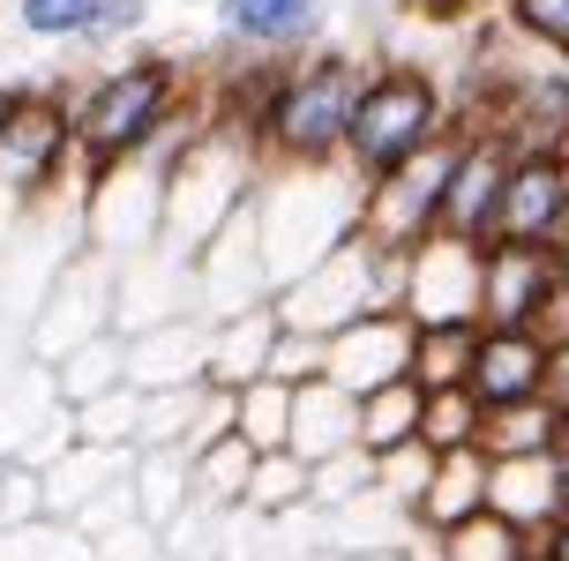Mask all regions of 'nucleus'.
<instances>
[{
    "instance_id": "39",
    "label": "nucleus",
    "mask_w": 569,
    "mask_h": 561,
    "mask_svg": "<svg viewBox=\"0 0 569 561\" xmlns=\"http://www.w3.org/2000/svg\"><path fill=\"white\" fill-rule=\"evenodd\" d=\"M525 330L540 337L547 352H569V270L562 262H555V278H547V292H540V308H532Z\"/></svg>"
},
{
    "instance_id": "11",
    "label": "nucleus",
    "mask_w": 569,
    "mask_h": 561,
    "mask_svg": "<svg viewBox=\"0 0 569 561\" xmlns=\"http://www.w3.org/2000/svg\"><path fill=\"white\" fill-rule=\"evenodd\" d=\"M502 180H510V142L487 136V128L457 136V158H450V180H442V218H435V232L487 248V240H495V210H502Z\"/></svg>"
},
{
    "instance_id": "29",
    "label": "nucleus",
    "mask_w": 569,
    "mask_h": 561,
    "mask_svg": "<svg viewBox=\"0 0 569 561\" xmlns=\"http://www.w3.org/2000/svg\"><path fill=\"white\" fill-rule=\"evenodd\" d=\"M442 561H540V532L480 509V517H465V524L442 532Z\"/></svg>"
},
{
    "instance_id": "13",
    "label": "nucleus",
    "mask_w": 569,
    "mask_h": 561,
    "mask_svg": "<svg viewBox=\"0 0 569 561\" xmlns=\"http://www.w3.org/2000/svg\"><path fill=\"white\" fill-rule=\"evenodd\" d=\"M465 390L480 397V412L495 404H525V397H555V352L532 330H487L472 337V367H465Z\"/></svg>"
},
{
    "instance_id": "10",
    "label": "nucleus",
    "mask_w": 569,
    "mask_h": 561,
    "mask_svg": "<svg viewBox=\"0 0 569 561\" xmlns=\"http://www.w3.org/2000/svg\"><path fill=\"white\" fill-rule=\"evenodd\" d=\"M398 314H412V322H480V248L450 240V232H427L420 248L405 254Z\"/></svg>"
},
{
    "instance_id": "33",
    "label": "nucleus",
    "mask_w": 569,
    "mask_h": 561,
    "mask_svg": "<svg viewBox=\"0 0 569 561\" xmlns=\"http://www.w3.org/2000/svg\"><path fill=\"white\" fill-rule=\"evenodd\" d=\"M495 8L532 60H569V0H495Z\"/></svg>"
},
{
    "instance_id": "16",
    "label": "nucleus",
    "mask_w": 569,
    "mask_h": 561,
    "mask_svg": "<svg viewBox=\"0 0 569 561\" xmlns=\"http://www.w3.org/2000/svg\"><path fill=\"white\" fill-rule=\"evenodd\" d=\"M202 360H210V322L202 314L128 330V390H188V382H202Z\"/></svg>"
},
{
    "instance_id": "15",
    "label": "nucleus",
    "mask_w": 569,
    "mask_h": 561,
    "mask_svg": "<svg viewBox=\"0 0 569 561\" xmlns=\"http://www.w3.org/2000/svg\"><path fill=\"white\" fill-rule=\"evenodd\" d=\"M562 196H569V150H510L495 240H532V248H540L555 210H562Z\"/></svg>"
},
{
    "instance_id": "46",
    "label": "nucleus",
    "mask_w": 569,
    "mask_h": 561,
    "mask_svg": "<svg viewBox=\"0 0 569 561\" xmlns=\"http://www.w3.org/2000/svg\"><path fill=\"white\" fill-rule=\"evenodd\" d=\"M487 8H495V0H487Z\"/></svg>"
},
{
    "instance_id": "28",
    "label": "nucleus",
    "mask_w": 569,
    "mask_h": 561,
    "mask_svg": "<svg viewBox=\"0 0 569 561\" xmlns=\"http://www.w3.org/2000/svg\"><path fill=\"white\" fill-rule=\"evenodd\" d=\"M487 457H555V397H525V404H495L480 420Z\"/></svg>"
},
{
    "instance_id": "34",
    "label": "nucleus",
    "mask_w": 569,
    "mask_h": 561,
    "mask_svg": "<svg viewBox=\"0 0 569 561\" xmlns=\"http://www.w3.org/2000/svg\"><path fill=\"white\" fill-rule=\"evenodd\" d=\"M136 412H142V390H128V382L90 397V404H68V420H76L83 442H120V449H136Z\"/></svg>"
},
{
    "instance_id": "19",
    "label": "nucleus",
    "mask_w": 569,
    "mask_h": 561,
    "mask_svg": "<svg viewBox=\"0 0 569 561\" xmlns=\"http://www.w3.org/2000/svg\"><path fill=\"white\" fill-rule=\"evenodd\" d=\"M270 344H278V314H270V300H262V308H240V314H218V322H210L202 382H210V390H240V382L270 374Z\"/></svg>"
},
{
    "instance_id": "12",
    "label": "nucleus",
    "mask_w": 569,
    "mask_h": 561,
    "mask_svg": "<svg viewBox=\"0 0 569 561\" xmlns=\"http://www.w3.org/2000/svg\"><path fill=\"white\" fill-rule=\"evenodd\" d=\"M405 360H412V314H398V308H368L338 337H322V382H338L345 397H368L382 382H398Z\"/></svg>"
},
{
    "instance_id": "37",
    "label": "nucleus",
    "mask_w": 569,
    "mask_h": 561,
    "mask_svg": "<svg viewBox=\"0 0 569 561\" xmlns=\"http://www.w3.org/2000/svg\"><path fill=\"white\" fill-rule=\"evenodd\" d=\"M142 23H150V0H98V16L83 23V38H76V46L106 53V46H120V38H136Z\"/></svg>"
},
{
    "instance_id": "7",
    "label": "nucleus",
    "mask_w": 569,
    "mask_h": 561,
    "mask_svg": "<svg viewBox=\"0 0 569 561\" xmlns=\"http://www.w3.org/2000/svg\"><path fill=\"white\" fill-rule=\"evenodd\" d=\"M405 292V254L375 248V240H338V248L308 262L292 284L270 292V314L278 330H308V337H338L345 322H360L368 308H398Z\"/></svg>"
},
{
    "instance_id": "41",
    "label": "nucleus",
    "mask_w": 569,
    "mask_h": 561,
    "mask_svg": "<svg viewBox=\"0 0 569 561\" xmlns=\"http://www.w3.org/2000/svg\"><path fill=\"white\" fill-rule=\"evenodd\" d=\"M540 248L569 270V196H562V210H555V224H547V240H540Z\"/></svg>"
},
{
    "instance_id": "20",
    "label": "nucleus",
    "mask_w": 569,
    "mask_h": 561,
    "mask_svg": "<svg viewBox=\"0 0 569 561\" xmlns=\"http://www.w3.org/2000/svg\"><path fill=\"white\" fill-rule=\"evenodd\" d=\"M352 420H360V397H345L338 382H300L292 390V427H284V449L300 464H322V457H345L352 449Z\"/></svg>"
},
{
    "instance_id": "6",
    "label": "nucleus",
    "mask_w": 569,
    "mask_h": 561,
    "mask_svg": "<svg viewBox=\"0 0 569 561\" xmlns=\"http://www.w3.org/2000/svg\"><path fill=\"white\" fill-rule=\"evenodd\" d=\"M76 172V120L68 90L53 83H8L0 90V224L16 232L30 210L60 196V180Z\"/></svg>"
},
{
    "instance_id": "30",
    "label": "nucleus",
    "mask_w": 569,
    "mask_h": 561,
    "mask_svg": "<svg viewBox=\"0 0 569 561\" xmlns=\"http://www.w3.org/2000/svg\"><path fill=\"white\" fill-rule=\"evenodd\" d=\"M284 427H292V382H270V374H256V382H240L232 390V434L256 449H284Z\"/></svg>"
},
{
    "instance_id": "38",
    "label": "nucleus",
    "mask_w": 569,
    "mask_h": 561,
    "mask_svg": "<svg viewBox=\"0 0 569 561\" xmlns=\"http://www.w3.org/2000/svg\"><path fill=\"white\" fill-rule=\"evenodd\" d=\"M322 374V337H308V330H278V344H270V382H315Z\"/></svg>"
},
{
    "instance_id": "22",
    "label": "nucleus",
    "mask_w": 569,
    "mask_h": 561,
    "mask_svg": "<svg viewBox=\"0 0 569 561\" xmlns=\"http://www.w3.org/2000/svg\"><path fill=\"white\" fill-rule=\"evenodd\" d=\"M487 509L525 532L555 524V457H487Z\"/></svg>"
},
{
    "instance_id": "44",
    "label": "nucleus",
    "mask_w": 569,
    "mask_h": 561,
    "mask_svg": "<svg viewBox=\"0 0 569 561\" xmlns=\"http://www.w3.org/2000/svg\"><path fill=\"white\" fill-rule=\"evenodd\" d=\"M555 449H569V390H555Z\"/></svg>"
},
{
    "instance_id": "40",
    "label": "nucleus",
    "mask_w": 569,
    "mask_h": 561,
    "mask_svg": "<svg viewBox=\"0 0 569 561\" xmlns=\"http://www.w3.org/2000/svg\"><path fill=\"white\" fill-rule=\"evenodd\" d=\"M158 554H166V539L150 532L142 517H128V524H113V532L90 539V561H158Z\"/></svg>"
},
{
    "instance_id": "35",
    "label": "nucleus",
    "mask_w": 569,
    "mask_h": 561,
    "mask_svg": "<svg viewBox=\"0 0 569 561\" xmlns=\"http://www.w3.org/2000/svg\"><path fill=\"white\" fill-rule=\"evenodd\" d=\"M368 487H375V457H360V449L308 464V509H345V502H360Z\"/></svg>"
},
{
    "instance_id": "43",
    "label": "nucleus",
    "mask_w": 569,
    "mask_h": 561,
    "mask_svg": "<svg viewBox=\"0 0 569 561\" xmlns=\"http://www.w3.org/2000/svg\"><path fill=\"white\" fill-rule=\"evenodd\" d=\"M555 517H569V449H555Z\"/></svg>"
},
{
    "instance_id": "21",
    "label": "nucleus",
    "mask_w": 569,
    "mask_h": 561,
    "mask_svg": "<svg viewBox=\"0 0 569 561\" xmlns=\"http://www.w3.org/2000/svg\"><path fill=\"white\" fill-rule=\"evenodd\" d=\"M480 509H487V449H442L420 487V502H412V524L450 532V524L480 517Z\"/></svg>"
},
{
    "instance_id": "26",
    "label": "nucleus",
    "mask_w": 569,
    "mask_h": 561,
    "mask_svg": "<svg viewBox=\"0 0 569 561\" xmlns=\"http://www.w3.org/2000/svg\"><path fill=\"white\" fill-rule=\"evenodd\" d=\"M128 382V337L106 330V337H90V344H76V352H60L53 360V390L60 404H90V397H106Z\"/></svg>"
},
{
    "instance_id": "8",
    "label": "nucleus",
    "mask_w": 569,
    "mask_h": 561,
    "mask_svg": "<svg viewBox=\"0 0 569 561\" xmlns=\"http://www.w3.org/2000/svg\"><path fill=\"white\" fill-rule=\"evenodd\" d=\"M450 158H457V128L442 142H427L412 166L382 172V180H368L360 188V240H375V248L390 254H412L435 232V218H442V180H450Z\"/></svg>"
},
{
    "instance_id": "27",
    "label": "nucleus",
    "mask_w": 569,
    "mask_h": 561,
    "mask_svg": "<svg viewBox=\"0 0 569 561\" xmlns=\"http://www.w3.org/2000/svg\"><path fill=\"white\" fill-rule=\"evenodd\" d=\"M248 464H256V449L240 442V434H218V442L188 449V494H196L202 509H240Z\"/></svg>"
},
{
    "instance_id": "42",
    "label": "nucleus",
    "mask_w": 569,
    "mask_h": 561,
    "mask_svg": "<svg viewBox=\"0 0 569 561\" xmlns=\"http://www.w3.org/2000/svg\"><path fill=\"white\" fill-rule=\"evenodd\" d=\"M540 561H569V517H555L540 532Z\"/></svg>"
},
{
    "instance_id": "24",
    "label": "nucleus",
    "mask_w": 569,
    "mask_h": 561,
    "mask_svg": "<svg viewBox=\"0 0 569 561\" xmlns=\"http://www.w3.org/2000/svg\"><path fill=\"white\" fill-rule=\"evenodd\" d=\"M128 502L150 532H166L180 509L196 502L188 494V449H136V464H128Z\"/></svg>"
},
{
    "instance_id": "32",
    "label": "nucleus",
    "mask_w": 569,
    "mask_h": 561,
    "mask_svg": "<svg viewBox=\"0 0 569 561\" xmlns=\"http://www.w3.org/2000/svg\"><path fill=\"white\" fill-rule=\"evenodd\" d=\"M240 509H248V517H292V509H308V464H300L292 449H262L256 464H248Z\"/></svg>"
},
{
    "instance_id": "14",
    "label": "nucleus",
    "mask_w": 569,
    "mask_h": 561,
    "mask_svg": "<svg viewBox=\"0 0 569 561\" xmlns=\"http://www.w3.org/2000/svg\"><path fill=\"white\" fill-rule=\"evenodd\" d=\"M547 278H555V254L547 248H532V240H487L480 248V322L487 330H525Z\"/></svg>"
},
{
    "instance_id": "1",
    "label": "nucleus",
    "mask_w": 569,
    "mask_h": 561,
    "mask_svg": "<svg viewBox=\"0 0 569 561\" xmlns=\"http://www.w3.org/2000/svg\"><path fill=\"white\" fill-rule=\"evenodd\" d=\"M202 90L188 76V60L172 53H128L113 60L106 76H90L76 98H68V120H76V172H113L128 158H150L158 142H180L202 120Z\"/></svg>"
},
{
    "instance_id": "23",
    "label": "nucleus",
    "mask_w": 569,
    "mask_h": 561,
    "mask_svg": "<svg viewBox=\"0 0 569 561\" xmlns=\"http://www.w3.org/2000/svg\"><path fill=\"white\" fill-rule=\"evenodd\" d=\"M420 442V382H382L360 397V420H352V449L360 457H390V449Z\"/></svg>"
},
{
    "instance_id": "5",
    "label": "nucleus",
    "mask_w": 569,
    "mask_h": 561,
    "mask_svg": "<svg viewBox=\"0 0 569 561\" xmlns=\"http://www.w3.org/2000/svg\"><path fill=\"white\" fill-rule=\"evenodd\" d=\"M262 180V158L256 142L226 128V120H210L202 112L188 136L166 150V202H158V240L172 254H188L196 262L202 240H218V224L240 210V202L256 196Z\"/></svg>"
},
{
    "instance_id": "36",
    "label": "nucleus",
    "mask_w": 569,
    "mask_h": 561,
    "mask_svg": "<svg viewBox=\"0 0 569 561\" xmlns=\"http://www.w3.org/2000/svg\"><path fill=\"white\" fill-rule=\"evenodd\" d=\"M90 16H98V0H16V30L23 38H53V46H76Z\"/></svg>"
},
{
    "instance_id": "9",
    "label": "nucleus",
    "mask_w": 569,
    "mask_h": 561,
    "mask_svg": "<svg viewBox=\"0 0 569 561\" xmlns=\"http://www.w3.org/2000/svg\"><path fill=\"white\" fill-rule=\"evenodd\" d=\"M113 278H120V262H106L98 248H76V254H68V262H60V278L46 284L38 314L23 322L30 360L53 367L60 352H76V344H90V337L113 330Z\"/></svg>"
},
{
    "instance_id": "45",
    "label": "nucleus",
    "mask_w": 569,
    "mask_h": 561,
    "mask_svg": "<svg viewBox=\"0 0 569 561\" xmlns=\"http://www.w3.org/2000/svg\"><path fill=\"white\" fill-rule=\"evenodd\" d=\"M555 390H569V352H555Z\"/></svg>"
},
{
    "instance_id": "25",
    "label": "nucleus",
    "mask_w": 569,
    "mask_h": 561,
    "mask_svg": "<svg viewBox=\"0 0 569 561\" xmlns=\"http://www.w3.org/2000/svg\"><path fill=\"white\" fill-rule=\"evenodd\" d=\"M472 337H480V322H412L405 382H420V390H457L465 367H472Z\"/></svg>"
},
{
    "instance_id": "3",
    "label": "nucleus",
    "mask_w": 569,
    "mask_h": 561,
    "mask_svg": "<svg viewBox=\"0 0 569 561\" xmlns=\"http://www.w3.org/2000/svg\"><path fill=\"white\" fill-rule=\"evenodd\" d=\"M248 218H256V248L270 270V292H278L338 240L360 232V180L345 166H262Z\"/></svg>"
},
{
    "instance_id": "31",
    "label": "nucleus",
    "mask_w": 569,
    "mask_h": 561,
    "mask_svg": "<svg viewBox=\"0 0 569 561\" xmlns=\"http://www.w3.org/2000/svg\"><path fill=\"white\" fill-rule=\"evenodd\" d=\"M480 397L465 390H420V449L427 457H442V449H480Z\"/></svg>"
},
{
    "instance_id": "18",
    "label": "nucleus",
    "mask_w": 569,
    "mask_h": 561,
    "mask_svg": "<svg viewBox=\"0 0 569 561\" xmlns=\"http://www.w3.org/2000/svg\"><path fill=\"white\" fill-rule=\"evenodd\" d=\"M128 464H136V449H120V442H76L60 449L53 464H38V509L53 517V524H68L83 502H98L106 487H120L128 479Z\"/></svg>"
},
{
    "instance_id": "17",
    "label": "nucleus",
    "mask_w": 569,
    "mask_h": 561,
    "mask_svg": "<svg viewBox=\"0 0 569 561\" xmlns=\"http://www.w3.org/2000/svg\"><path fill=\"white\" fill-rule=\"evenodd\" d=\"M226 23L232 53H262V60H292L308 53V38L322 30V0H210Z\"/></svg>"
},
{
    "instance_id": "4",
    "label": "nucleus",
    "mask_w": 569,
    "mask_h": 561,
    "mask_svg": "<svg viewBox=\"0 0 569 561\" xmlns=\"http://www.w3.org/2000/svg\"><path fill=\"white\" fill-rule=\"evenodd\" d=\"M450 136V83L427 68V60H375L360 76L352 120H345V150L338 166L368 188L382 172L412 166L427 142Z\"/></svg>"
},
{
    "instance_id": "2",
    "label": "nucleus",
    "mask_w": 569,
    "mask_h": 561,
    "mask_svg": "<svg viewBox=\"0 0 569 561\" xmlns=\"http://www.w3.org/2000/svg\"><path fill=\"white\" fill-rule=\"evenodd\" d=\"M360 76H368V60L338 53V46L278 60V76H270L256 120H248L256 158L262 166H338L345 120H352V98H360Z\"/></svg>"
}]
</instances>
